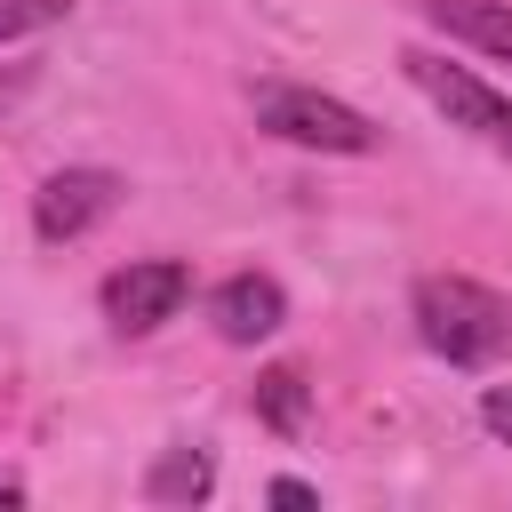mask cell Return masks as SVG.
I'll list each match as a JSON object with an SVG mask.
<instances>
[{"instance_id": "6da1fadb", "label": "cell", "mask_w": 512, "mask_h": 512, "mask_svg": "<svg viewBox=\"0 0 512 512\" xmlns=\"http://www.w3.org/2000/svg\"><path fill=\"white\" fill-rule=\"evenodd\" d=\"M408 320H416V344L448 368H496L512 352V304L464 272H424L408 288Z\"/></svg>"}, {"instance_id": "7a4b0ae2", "label": "cell", "mask_w": 512, "mask_h": 512, "mask_svg": "<svg viewBox=\"0 0 512 512\" xmlns=\"http://www.w3.org/2000/svg\"><path fill=\"white\" fill-rule=\"evenodd\" d=\"M400 72L424 88V104L448 112V128H464L472 144H488L496 160H512V96H496L480 72H464V64H448L432 48H400Z\"/></svg>"}, {"instance_id": "3957f363", "label": "cell", "mask_w": 512, "mask_h": 512, "mask_svg": "<svg viewBox=\"0 0 512 512\" xmlns=\"http://www.w3.org/2000/svg\"><path fill=\"white\" fill-rule=\"evenodd\" d=\"M256 128H272L280 144H304V152H376V128L344 104V96H320V88H256Z\"/></svg>"}, {"instance_id": "277c9868", "label": "cell", "mask_w": 512, "mask_h": 512, "mask_svg": "<svg viewBox=\"0 0 512 512\" xmlns=\"http://www.w3.org/2000/svg\"><path fill=\"white\" fill-rule=\"evenodd\" d=\"M184 296H192V264L184 256H144V264H120L104 280V320L120 336H152L184 312Z\"/></svg>"}, {"instance_id": "5b68a950", "label": "cell", "mask_w": 512, "mask_h": 512, "mask_svg": "<svg viewBox=\"0 0 512 512\" xmlns=\"http://www.w3.org/2000/svg\"><path fill=\"white\" fill-rule=\"evenodd\" d=\"M112 208H120V176L112 168H56L32 192V232L56 248V240H80L88 224H104Z\"/></svg>"}, {"instance_id": "8992f818", "label": "cell", "mask_w": 512, "mask_h": 512, "mask_svg": "<svg viewBox=\"0 0 512 512\" xmlns=\"http://www.w3.org/2000/svg\"><path fill=\"white\" fill-rule=\"evenodd\" d=\"M208 320H216L224 344H264V336H280V320H288V288H280L272 272H232V280H216Z\"/></svg>"}, {"instance_id": "52a82bcc", "label": "cell", "mask_w": 512, "mask_h": 512, "mask_svg": "<svg viewBox=\"0 0 512 512\" xmlns=\"http://www.w3.org/2000/svg\"><path fill=\"white\" fill-rule=\"evenodd\" d=\"M448 40H464V48H480V56H496V64H512V0H416Z\"/></svg>"}, {"instance_id": "ba28073f", "label": "cell", "mask_w": 512, "mask_h": 512, "mask_svg": "<svg viewBox=\"0 0 512 512\" xmlns=\"http://www.w3.org/2000/svg\"><path fill=\"white\" fill-rule=\"evenodd\" d=\"M248 408H256V424H272L280 440H296L304 432V416H312V384H304V368H264L256 376V392H248Z\"/></svg>"}, {"instance_id": "9c48e42d", "label": "cell", "mask_w": 512, "mask_h": 512, "mask_svg": "<svg viewBox=\"0 0 512 512\" xmlns=\"http://www.w3.org/2000/svg\"><path fill=\"white\" fill-rule=\"evenodd\" d=\"M208 488H216V456L208 448H160V464L144 472L152 504H200Z\"/></svg>"}, {"instance_id": "30bf717a", "label": "cell", "mask_w": 512, "mask_h": 512, "mask_svg": "<svg viewBox=\"0 0 512 512\" xmlns=\"http://www.w3.org/2000/svg\"><path fill=\"white\" fill-rule=\"evenodd\" d=\"M64 16H72V0H0V48L48 32V24H64Z\"/></svg>"}, {"instance_id": "8fae6325", "label": "cell", "mask_w": 512, "mask_h": 512, "mask_svg": "<svg viewBox=\"0 0 512 512\" xmlns=\"http://www.w3.org/2000/svg\"><path fill=\"white\" fill-rule=\"evenodd\" d=\"M480 424L512 448V384H488V392H480Z\"/></svg>"}, {"instance_id": "7c38bea8", "label": "cell", "mask_w": 512, "mask_h": 512, "mask_svg": "<svg viewBox=\"0 0 512 512\" xmlns=\"http://www.w3.org/2000/svg\"><path fill=\"white\" fill-rule=\"evenodd\" d=\"M264 496H272V504H320V488H312V480H272Z\"/></svg>"}, {"instance_id": "4fadbf2b", "label": "cell", "mask_w": 512, "mask_h": 512, "mask_svg": "<svg viewBox=\"0 0 512 512\" xmlns=\"http://www.w3.org/2000/svg\"><path fill=\"white\" fill-rule=\"evenodd\" d=\"M0 504H24V480L16 472H0Z\"/></svg>"}]
</instances>
